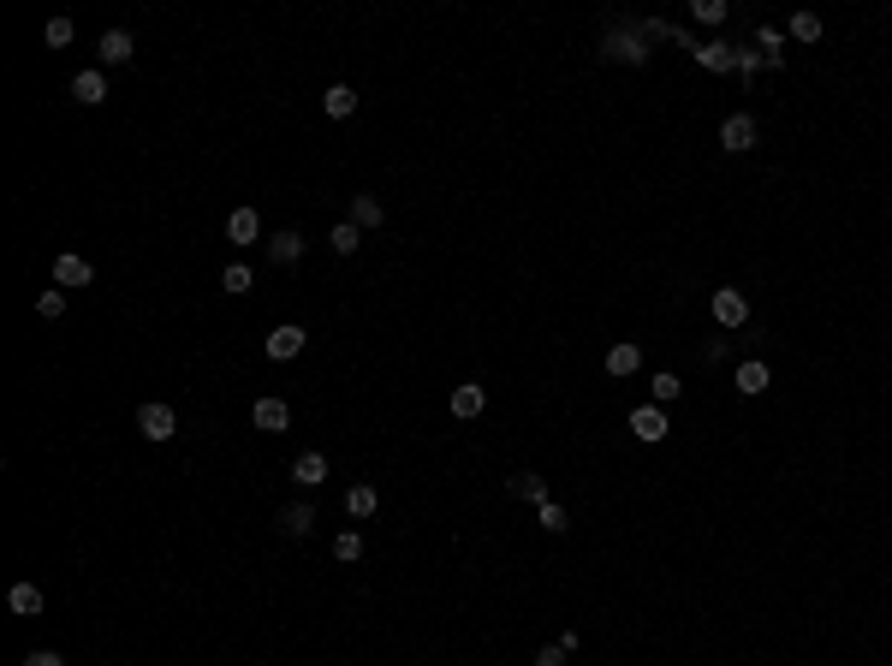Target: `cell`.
<instances>
[{
    "instance_id": "obj_20",
    "label": "cell",
    "mask_w": 892,
    "mask_h": 666,
    "mask_svg": "<svg viewBox=\"0 0 892 666\" xmlns=\"http://www.w3.org/2000/svg\"><path fill=\"white\" fill-rule=\"evenodd\" d=\"M6 607H13L18 619L42 613V589H36V583H13V589H6Z\"/></svg>"
},
{
    "instance_id": "obj_16",
    "label": "cell",
    "mask_w": 892,
    "mask_h": 666,
    "mask_svg": "<svg viewBox=\"0 0 892 666\" xmlns=\"http://www.w3.org/2000/svg\"><path fill=\"white\" fill-rule=\"evenodd\" d=\"M131 54H138L131 30H108V36H101V66H126Z\"/></svg>"
},
{
    "instance_id": "obj_13",
    "label": "cell",
    "mask_w": 892,
    "mask_h": 666,
    "mask_svg": "<svg viewBox=\"0 0 892 666\" xmlns=\"http://www.w3.org/2000/svg\"><path fill=\"white\" fill-rule=\"evenodd\" d=\"M637 369H642V352H637L631 340L607 345V375H619V381H625V375H637Z\"/></svg>"
},
{
    "instance_id": "obj_22",
    "label": "cell",
    "mask_w": 892,
    "mask_h": 666,
    "mask_svg": "<svg viewBox=\"0 0 892 666\" xmlns=\"http://www.w3.org/2000/svg\"><path fill=\"white\" fill-rule=\"evenodd\" d=\"M280 529H286V536H310L315 529V506H286V512H280Z\"/></svg>"
},
{
    "instance_id": "obj_25",
    "label": "cell",
    "mask_w": 892,
    "mask_h": 666,
    "mask_svg": "<svg viewBox=\"0 0 892 666\" xmlns=\"http://www.w3.org/2000/svg\"><path fill=\"white\" fill-rule=\"evenodd\" d=\"M333 559H340V566L364 559V536H357V529H340V536H333Z\"/></svg>"
},
{
    "instance_id": "obj_33",
    "label": "cell",
    "mask_w": 892,
    "mask_h": 666,
    "mask_svg": "<svg viewBox=\"0 0 892 666\" xmlns=\"http://www.w3.org/2000/svg\"><path fill=\"white\" fill-rule=\"evenodd\" d=\"M762 66H767V60H762V54H755V48H738V72H743V77H755V72H762Z\"/></svg>"
},
{
    "instance_id": "obj_10",
    "label": "cell",
    "mask_w": 892,
    "mask_h": 666,
    "mask_svg": "<svg viewBox=\"0 0 892 666\" xmlns=\"http://www.w3.org/2000/svg\"><path fill=\"white\" fill-rule=\"evenodd\" d=\"M262 239V220H256V209H232L227 214V244H256Z\"/></svg>"
},
{
    "instance_id": "obj_8",
    "label": "cell",
    "mask_w": 892,
    "mask_h": 666,
    "mask_svg": "<svg viewBox=\"0 0 892 666\" xmlns=\"http://www.w3.org/2000/svg\"><path fill=\"white\" fill-rule=\"evenodd\" d=\"M696 60H702V72H738V48L732 42H696Z\"/></svg>"
},
{
    "instance_id": "obj_23",
    "label": "cell",
    "mask_w": 892,
    "mask_h": 666,
    "mask_svg": "<svg viewBox=\"0 0 892 666\" xmlns=\"http://www.w3.org/2000/svg\"><path fill=\"white\" fill-rule=\"evenodd\" d=\"M785 36H792V42H821V13H792Z\"/></svg>"
},
{
    "instance_id": "obj_3",
    "label": "cell",
    "mask_w": 892,
    "mask_h": 666,
    "mask_svg": "<svg viewBox=\"0 0 892 666\" xmlns=\"http://www.w3.org/2000/svg\"><path fill=\"white\" fill-rule=\"evenodd\" d=\"M631 435H637V440H649V446H661V440L672 435V423H666V411H661V405H637V411H631Z\"/></svg>"
},
{
    "instance_id": "obj_31",
    "label": "cell",
    "mask_w": 892,
    "mask_h": 666,
    "mask_svg": "<svg viewBox=\"0 0 892 666\" xmlns=\"http://www.w3.org/2000/svg\"><path fill=\"white\" fill-rule=\"evenodd\" d=\"M696 18L702 25H726V0H696Z\"/></svg>"
},
{
    "instance_id": "obj_18",
    "label": "cell",
    "mask_w": 892,
    "mask_h": 666,
    "mask_svg": "<svg viewBox=\"0 0 892 666\" xmlns=\"http://www.w3.org/2000/svg\"><path fill=\"white\" fill-rule=\"evenodd\" d=\"M268 256H274L280 268H292L303 256V232H274V239H268Z\"/></svg>"
},
{
    "instance_id": "obj_26",
    "label": "cell",
    "mask_w": 892,
    "mask_h": 666,
    "mask_svg": "<svg viewBox=\"0 0 892 666\" xmlns=\"http://www.w3.org/2000/svg\"><path fill=\"white\" fill-rule=\"evenodd\" d=\"M327 244H333V251H340V256H352L357 244H364V227H352V220H340V227L327 232Z\"/></svg>"
},
{
    "instance_id": "obj_4",
    "label": "cell",
    "mask_w": 892,
    "mask_h": 666,
    "mask_svg": "<svg viewBox=\"0 0 892 666\" xmlns=\"http://www.w3.org/2000/svg\"><path fill=\"white\" fill-rule=\"evenodd\" d=\"M138 428H143V440H173L179 435V416H173V405H143L138 411Z\"/></svg>"
},
{
    "instance_id": "obj_35",
    "label": "cell",
    "mask_w": 892,
    "mask_h": 666,
    "mask_svg": "<svg viewBox=\"0 0 892 666\" xmlns=\"http://www.w3.org/2000/svg\"><path fill=\"white\" fill-rule=\"evenodd\" d=\"M536 666H566V649H559V642H548V649L536 654Z\"/></svg>"
},
{
    "instance_id": "obj_12",
    "label": "cell",
    "mask_w": 892,
    "mask_h": 666,
    "mask_svg": "<svg viewBox=\"0 0 892 666\" xmlns=\"http://www.w3.org/2000/svg\"><path fill=\"white\" fill-rule=\"evenodd\" d=\"M345 220H352V227H364V232H375L381 220H387V209H381L369 190H357V197H352V214H345Z\"/></svg>"
},
{
    "instance_id": "obj_19",
    "label": "cell",
    "mask_w": 892,
    "mask_h": 666,
    "mask_svg": "<svg viewBox=\"0 0 892 666\" xmlns=\"http://www.w3.org/2000/svg\"><path fill=\"white\" fill-rule=\"evenodd\" d=\"M345 512H352V517H375L381 512V494L369 488V482H357V488H345Z\"/></svg>"
},
{
    "instance_id": "obj_1",
    "label": "cell",
    "mask_w": 892,
    "mask_h": 666,
    "mask_svg": "<svg viewBox=\"0 0 892 666\" xmlns=\"http://www.w3.org/2000/svg\"><path fill=\"white\" fill-rule=\"evenodd\" d=\"M303 340H310V333H303V327H298V322H280V327H274V333H268V340H262V352H268V364H292V357H298V352H303Z\"/></svg>"
},
{
    "instance_id": "obj_6",
    "label": "cell",
    "mask_w": 892,
    "mask_h": 666,
    "mask_svg": "<svg viewBox=\"0 0 892 666\" xmlns=\"http://www.w3.org/2000/svg\"><path fill=\"white\" fill-rule=\"evenodd\" d=\"M251 423L262 428V435H286V428H292L286 399H256V405H251Z\"/></svg>"
},
{
    "instance_id": "obj_2",
    "label": "cell",
    "mask_w": 892,
    "mask_h": 666,
    "mask_svg": "<svg viewBox=\"0 0 892 666\" xmlns=\"http://www.w3.org/2000/svg\"><path fill=\"white\" fill-rule=\"evenodd\" d=\"M708 310H714L720 327H743V322H750V298H743L738 286H720L714 298H708Z\"/></svg>"
},
{
    "instance_id": "obj_30",
    "label": "cell",
    "mask_w": 892,
    "mask_h": 666,
    "mask_svg": "<svg viewBox=\"0 0 892 666\" xmlns=\"http://www.w3.org/2000/svg\"><path fill=\"white\" fill-rule=\"evenodd\" d=\"M220 286H227L232 298H239V292H251V286H256V274H251V268H244V262H232L227 274H220Z\"/></svg>"
},
{
    "instance_id": "obj_5",
    "label": "cell",
    "mask_w": 892,
    "mask_h": 666,
    "mask_svg": "<svg viewBox=\"0 0 892 666\" xmlns=\"http://www.w3.org/2000/svg\"><path fill=\"white\" fill-rule=\"evenodd\" d=\"M755 138H762V131H755V119H750V114H732L726 126H720V149H732V155L755 149Z\"/></svg>"
},
{
    "instance_id": "obj_15",
    "label": "cell",
    "mask_w": 892,
    "mask_h": 666,
    "mask_svg": "<svg viewBox=\"0 0 892 666\" xmlns=\"http://www.w3.org/2000/svg\"><path fill=\"white\" fill-rule=\"evenodd\" d=\"M292 482H298V488H322V482H327V458H322V453H298Z\"/></svg>"
},
{
    "instance_id": "obj_9",
    "label": "cell",
    "mask_w": 892,
    "mask_h": 666,
    "mask_svg": "<svg viewBox=\"0 0 892 666\" xmlns=\"http://www.w3.org/2000/svg\"><path fill=\"white\" fill-rule=\"evenodd\" d=\"M89 280H96V268L84 262V256H54V286H89Z\"/></svg>"
},
{
    "instance_id": "obj_7",
    "label": "cell",
    "mask_w": 892,
    "mask_h": 666,
    "mask_svg": "<svg viewBox=\"0 0 892 666\" xmlns=\"http://www.w3.org/2000/svg\"><path fill=\"white\" fill-rule=\"evenodd\" d=\"M488 411V393H482V381H465V387H453V416L458 423H470V416Z\"/></svg>"
},
{
    "instance_id": "obj_29",
    "label": "cell",
    "mask_w": 892,
    "mask_h": 666,
    "mask_svg": "<svg viewBox=\"0 0 892 666\" xmlns=\"http://www.w3.org/2000/svg\"><path fill=\"white\" fill-rule=\"evenodd\" d=\"M649 387H654V405H672V399L684 393V381H679V375H666V369H661V375H654Z\"/></svg>"
},
{
    "instance_id": "obj_21",
    "label": "cell",
    "mask_w": 892,
    "mask_h": 666,
    "mask_svg": "<svg viewBox=\"0 0 892 666\" xmlns=\"http://www.w3.org/2000/svg\"><path fill=\"white\" fill-rule=\"evenodd\" d=\"M607 54H613V60H625V66H642V60H649V48H642L631 30H619V36L607 42Z\"/></svg>"
},
{
    "instance_id": "obj_27",
    "label": "cell",
    "mask_w": 892,
    "mask_h": 666,
    "mask_svg": "<svg viewBox=\"0 0 892 666\" xmlns=\"http://www.w3.org/2000/svg\"><path fill=\"white\" fill-rule=\"evenodd\" d=\"M36 315H42V322H60V315H66V292H60V286H48V292L36 298Z\"/></svg>"
},
{
    "instance_id": "obj_24",
    "label": "cell",
    "mask_w": 892,
    "mask_h": 666,
    "mask_svg": "<svg viewBox=\"0 0 892 666\" xmlns=\"http://www.w3.org/2000/svg\"><path fill=\"white\" fill-rule=\"evenodd\" d=\"M512 494H518V500H529V506H541V500H548V476H536V470H524V476L512 482Z\"/></svg>"
},
{
    "instance_id": "obj_11",
    "label": "cell",
    "mask_w": 892,
    "mask_h": 666,
    "mask_svg": "<svg viewBox=\"0 0 892 666\" xmlns=\"http://www.w3.org/2000/svg\"><path fill=\"white\" fill-rule=\"evenodd\" d=\"M732 387H738L743 399H755V393H767V387H774V375H767V364H762V357H750V364H738V381H732Z\"/></svg>"
},
{
    "instance_id": "obj_14",
    "label": "cell",
    "mask_w": 892,
    "mask_h": 666,
    "mask_svg": "<svg viewBox=\"0 0 892 666\" xmlns=\"http://www.w3.org/2000/svg\"><path fill=\"white\" fill-rule=\"evenodd\" d=\"M72 96L84 101V108H101V101H108V77L89 66V72H77V77H72Z\"/></svg>"
},
{
    "instance_id": "obj_34",
    "label": "cell",
    "mask_w": 892,
    "mask_h": 666,
    "mask_svg": "<svg viewBox=\"0 0 892 666\" xmlns=\"http://www.w3.org/2000/svg\"><path fill=\"white\" fill-rule=\"evenodd\" d=\"M25 666H66V654H54V649H36V654H25Z\"/></svg>"
},
{
    "instance_id": "obj_28",
    "label": "cell",
    "mask_w": 892,
    "mask_h": 666,
    "mask_svg": "<svg viewBox=\"0 0 892 666\" xmlns=\"http://www.w3.org/2000/svg\"><path fill=\"white\" fill-rule=\"evenodd\" d=\"M536 517H541V529H548V536H559V529H566V506H559V500H541Z\"/></svg>"
},
{
    "instance_id": "obj_32",
    "label": "cell",
    "mask_w": 892,
    "mask_h": 666,
    "mask_svg": "<svg viewBox=\"0 0 892 666\" xmlns=\"http://www.w3.org/2000/svg\"><path fill=\"white\" fill-rule=\"evenodd\" d=\"M72 42V18H48V48H66Z\"/></svg>"
},
{
    "instance_id": "obj_17",
    "label": "cell",
    "mask_w": 892,
    "mask_h": 666,
    "mask_svg": "<svg viewBox=\"0 0 892 666\" xmlns=\"http://www.w3.org/2000/svg\"><path fill=\"white\" fill-rule=\"evenodd\" d=\"M322 114H327V119H352V114H357V89H352V84H333V89L322 96Z\"/></svg>"
}]
</instances>
